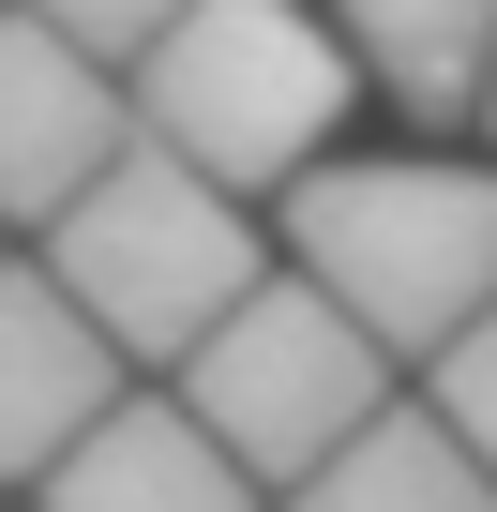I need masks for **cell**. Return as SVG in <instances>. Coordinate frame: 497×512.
<instances>
[{"mask_svg":"<svg viewBox=\"0 0 497 512\" xmlns=\"http://www.w3.org/2000/svg\"><path fill=\"white\" fill-rule=\"evenodd\" d=\"M287 272H317L392 362H437L482 302H497V166H302L287 181Z\"/></svg>","mask_w":497,"mask_h":512,"instance_id":"1","label":"cell"},{"mask_svg":"<svg viewBox=\"0 0 497 512\" xmlns=\"http://www.w3.org/2000/svg\"><path fill=\"white\" fill-rule=\"evenodd\" d=\"M181 407L257 467V482H302V467H332V452L392 407V347H377L317 272H257V287L196 332Z\"/></svg>","mask_w":497,"mask_h":512,"instance_id":"4","label":"cell"},{"mask_svg":"<svg viewBox=\"0 0 497 512\" xmlns=\"http://www.w3.org/2000/svg\"><path fill=\"white\" fill-rule=\"evenodd\" d=\"M31 497L46 512H257V467H241L181 392H121Z\"/></svg>","mask_w":497,"mask_h":512,"instance_id":"7","label":"cell"},{"mask_svg":"<svg viewBox=\"0 0 497 512\" xmlns=\"http://www.w3.org/2000/svg\"><path fill=\"white\" fill-rule=\"evenodd\" d=\"M121 392H136V362L76 317V287L0 256V482H46Z\"/></svg>","mask_w":497,"mask_h":512,"instance_id":"6","label":"cell"},{"mask_svg":"<svg viewBox=\"0 0 497 512\" xmlns=\"http://www.w3.org/2000/svg\"><path fill=\"white\" fill-rule=\"evenodd\" d=\"M437 422H452V437H467V452L497 467V302H482V317H467V332L437 347Z\"/></svg>","mask_w":497,"mask_h":512,"instance_id":"10","label":"cell"},{"mask_svg":"<svg viewBox=\"0 0 497 512\" xmlns=\"http://www.w3.org/2000/svg\"><path fill=\"white\" fill-rule=\"evenodd\" d=\"M121 151H136L121 61L61 46L46 16H0V226H61Z\"/></svg>","mask_w":497,"mask_h":512,"instance_id":"5","label":"cell"},{"mask_svg":"<svg viewBox=\"0 0 497 512\" xmlns=\"http://www.w3.org/2000/svg\"><path fill=\"white\" fill-rule=\"evenodd\" d=\"M287 512H497V467H482L437 407H377L332 467L287 482Z\"/></svg>","mask_w":497,"mask_h":512,"instance_id":"8","label":"cell"},{"mask_svg":"<svg viewBox=\"0 0 497 512\" xmlns=\"http://www.w3.org/2000/svg\"><path fill=\"white\" fill-rule=\"evenodd\" d=\"M347 76H362L347 31H317L302 0H181L166 46L136 61V136L181 151L226 196H272V181H302L332 151Z\"/></svg>","mask_w":497,"mask_h":512,"instance_id":"2","label":"cell"},{"mask_svg":"<svg viewBox=\"0 0 497 512\" xmlns=\"http://www.w3.org/2000/svg\"><path fill=\"white\" fill-rule=\"evenodd\" d=\"M317 16H347V61L392 76L407 121H467L497 76V0H317Z\"/></svg>","mask_w":497,"mask_h":512,"instance_id":"9","label":"cell"},{"mask_svg":"<svg viewBox=\"0 0 497 512\" xmlns=\"http://www.w3.org/2000/svg\"><path fill=\"white\" fill-rule=\"evenodd\" d=\"M482 121H497V76H482Z\"/></svg>","mask_w":497,"mask_h":512,"instance_id":"12","label":"cell"},{"mask_svg":"<svg viewBox=\"0 0 497 512\" xmlns=\"http://www.w3.org/2000/svg\"><path fill=\"white\" fill-rule=\"evenodd\" d=\"M46 272L76 287V317L121 347V362H196V332L272 272L257 256V211H241L226 181H196L181 151H121L61 226H46Z\"/></svg>","mask_w":497,"mask_h":512,"instance_id":"3","label":"cell"},{"mask_svg":"<svg viewBox=\"0 0 497 512\" xmlns=\"http://www.w3.org/2000/svg\"><path fill=\"white\" fill-rule=\"evenodd\" d=\"M16 16H46V31H61V46H91V61H151L181 0H16Z\"/></svg>","mask_w":497,"mask_h":512,"instance_id":"11","label":"cell"}]
</instances>
